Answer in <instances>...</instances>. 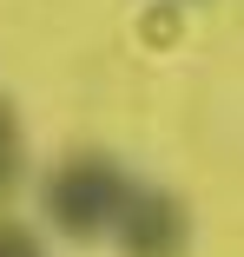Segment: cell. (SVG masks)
<instances>
[{"mask_svg": "<svg viewBox=\"0 0 244 257\" xmlns=\"http://www.w3.org/2000/svg\"><path fill=\"white\" fill-rule=\"evenodd\" d=\"M126 191H132V178L106 159V152H79V159H66L53 178H46V218H53L73 244H92V237H106L119 224Z\"/></svg>", "mask_w": 244, "mask_h": 257, "instance_id": "1", "label": "cell"}, {"mask_svg": "<svg viewBox=\"0 0 244 257\" xmlns=\"http://www.w3.org/2000/svg\"><path fill=\"white\" fill-rule=\"evenodd\" d=\"M0 257H46V250H40V237H33V231L0 224Z\"/></svg>", "mask_w": 244, "mask_h": 257, "instance_id": "4", "label": "cell"}, {"mask_svg": "<svg viewBox=\"0 0 244 257\" xmlns=\"http://www.w3.org/2000/svg\"><path fill=\"white\" fill-rule=\"evenodd\" d=\"M112 237H119L126 257H185V244H191V211H185V198H172V191H159V185H132Z\"/></svg>", "mask_w": 244, "mask_h": 257, "instance_id": "2", "label": "cell"}, {"mask_svg": "<svg viewBox=\"0 0 244 257\" xmlns=\"http://www.w3.org/2000/svg\"><path fill=\"white\" fill-rule=\"evenodd\" d=\"M20 165H27V132H20L14 106L0 99V198H7V191L20 185Z\"/></svg>", "mask_w": 244, "mask_h": 257, "instance_id": "3", "label": "cell"}]
</instances>
